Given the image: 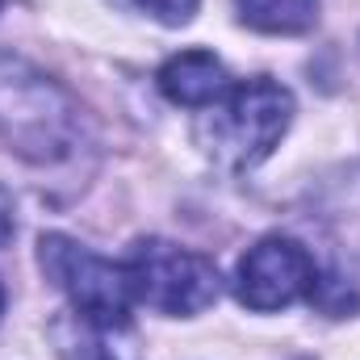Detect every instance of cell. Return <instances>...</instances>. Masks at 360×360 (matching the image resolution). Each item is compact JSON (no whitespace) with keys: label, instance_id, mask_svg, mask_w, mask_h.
Returning a JSON list of instances; mask_svg holds the SVG:
<instances>
[{"label":"cell","instance_id":"277c9868","mask_svg":"<svg viewBox=\"0 0 360 360\" xmlns=\"http://www.w3.org/2000/svg\"><path fill=\"white\" fill-rule=\"evenodd\" d=\"M38 264L42 272L68 293L72 310L84 314L89 323L105 327V331H122L130 323V281L122 264L101 260L84 243L68 239V235H42L38 239Z\"/></svg>","mask_w":360,"mask_h":360},{"label":"cell","instance_id":"ba28073f","mask_svg":"<svg viewBox=\"0 0 360 360\" xmlns=\"http://www.w3.org/2000/svg\"><path fill=\"white\" fill-rule=\"evenodd\" d=\"M51 340L59 348L63 360H113V352L105 348V327L89 323L84 314H59L51 323Z\"/></svg>","mask_w":360,"mask_h":360},{"label":"cell","instance_id":"9c48e42d","mask_svg":"<svg viewBox=\"0 0 360 360\" xmlns=\"http://www.w3.org/2000/svg\"><path fill=\"white\" fill-rule=\"evenodd\" d=\"M134 4L143 13H151L155 21H164V25H184V21H193L201 0H134Z\"/></svg>","mask_w":360,"mask_h":360},{"label":"cell","instance_id":"8992f818","mask_svg":"<svg viewBox=\"0 0 360 360\" xmlns=\"http://www.w3.org/2000/svg\"><path fill=\"white\" fill-rule=\"evenodd\" d=\"M155 80H160V92L172 105H184V109H205L231 89L226 68L214 51H180L160 68Z\"/></svg>","mask_w":360,"mask_h":360},{"label":"cell","instance_id":"7a4b0ae2","mask_svg":"<svg viewBox=\"0 0 360 360\" xmlns=\"http://www.w3.org/2000/svg\"><path fill=\"white\" fill-rule=\"evenodd\" d=\"M289 122H293L289 89H281L269 76H256V80L226 89L214 101V113L201 122V143L210 147V155L218 164L248 172L272 155V147L285 139Z\"/></svg>","mask_w":360,"mask_h":360},{"label":"cell","instance_id":"6da1fadb","mask_svg":"<svg viewBox=\"0 0 360 360\" xmlns=\"http://www.w3.org/2000/svg\"><path fill=\"white\" fill-rule=\"evenodd\" d=\"M84 122L72 92L0 51V143L30 164H59L80 147Z\"/></svg>","mask_w":360,"mask_h":360},{"label":"cell","instance_id":"3957f363","mask_svg":"<svg viewBox=\"0 0 360 360\" xmlns=\"http://www.w3.org/2000/svg\"><path fill=\"white\" fill-rule=\"evenodd\" d=\"M126 281L134 302L160 310V314H201L205 306L218 302V269L168 239H139L126 256Z\"/></svg>","mask_w":360,"mask_h":360},{"label":"cell","instance_id":"30bf717a","mask_svg":"<svg viewBox=\"0 0 360 360\" xmlns=\"http://www.w3.org/2000/svg\"><path fill=\"white\" fill-rule=\"evenodd\" d=\"M17 235V218H13V193L0 184V248H8V239Z\"/></svg>","mask_w":360,"mask_h":360},{"label":"cell","instance_id":"5b68a950","mask_svg":"<svg viewBox=\"0 0 360 360\" xmlns=\"http://www.w3.org/2000/svg\"><path fill=\"white\" fill-rule=\"evenodd\" d=\"M314 281H319V272H314L310 252L297 239L269 235L256 248H248V256L239 260L235 293H239V302L248 310L269 314V310L293 306L297 297L314 293Z\"/></svg>","mask_w":360,"mask_h":360},{"label":"cell","instance_id":"52a82bcc","mask_svg":"<svg viewBox=\"0 0 360 360\" xmlns=\"http://www.w3.org/2000/svg\"><path fill=\"white\" fill-rule=\"evenodd\" d=\"M243 25L260 34H306L319 21V0H235Z\"/></svg>","mask_w":360,"mask_h":360},{"label":"cell","instance_id":"7c38bea8","mask_svg":"<svg viewBox=\"0 0 360 360\" xmlns=\"http://www.w3.org/2000/svg\"><path fill=\"white\" fill-rule=\"evenodd\" d=\"M0 4H4V0H0Z\"/></svg>","mask_w":360,"mask_h":360},{"label":"cell","instance_id":"8fae6325","mask_svg":"<svg viewBox=\"0 0 360 360\" xmlns=\"http://www.w3.org/2000/svg\"><path fill=\"white\" fill-rule=\"evenodd\" d=\"M0 314H4V289H0Z\"/></svg>","mask_w":360,"mask_h":360}]
</instances>
